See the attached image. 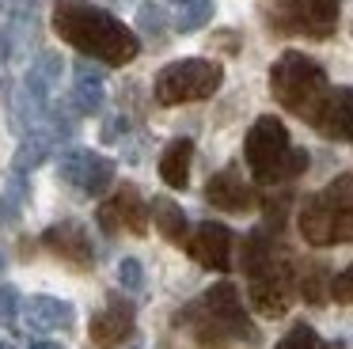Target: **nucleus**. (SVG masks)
<instances>
[{"label":"nucleus","instance_id":"f257e3e1","mask_svg":"<svg viewBox=\"0 0 353 349\" xmlns=\"http://www.w3.org/2000/svg\"><path fill=\"white\" fill-rule=\"evenodd\" d=\"M54 30L61 42L77 46L99 65H130L141 53L137 30L92 0H54Z\"/></svg>","mask_w":353,"mask_h":349},{"label":"nucleus","instance_id":"f03ea898","mask_svg":"<svg viewBox=\"0 0 353 349\" xmlns=\"http://www.w3.org/2000/svg\"><path fill=\"white\" fill-rule=\"evenodd\" d=\"M175 323L190 326L201 349H232V346H254L259 341V326L247 319L236 285H228V281L213 285L201 300H194L186 311H179Z\"/></svg>","mask_w":353,"mask_h":349},{"label":"nucleus","instance_id":"7ed1b4c3","mask_svg":"<svg viewBox=\"0 0 353 349\" xmlns=\"http://www.w3.org/2000/svg\"><path fill=\"white\" fill-rule=\"evenodd\" d=\"M243 156H247V167H251L254 182H262V186L289 182V179H296V174H304V167H307V152L292 148L289 129H285V121L274 118V114H262V118L247 129Z\"/></svg>","mask_w":353,"mask_h":349},{"label":"nucleus","instance_id":"20e7f679","mask_svg":"<svg viewBox=\"0 0 353 349\" xmlns=\"http://www.w3.org/2000/svg\"><path fill=\"white\" fill-rule=\"evenodd\" d=\"M300 235L312 247L353 243V174H338L334 182L300 205Z\"/></svg>","mask_w":353,"mask_h":349},{"label":"nucleus","instance_id":"39448f33","mask_svg":"<svg viewBox=\"0 0 353 349\" xmlns=\"http://www.w3.org/2000/svg\"><path fill=\"white\" fill-rule=\"evenodd\" d=\"M327 72L319 61H312L300 50H285L281 57L270 65V95L285 106L289 114L312 121V114L319 110V103L327 99Z\"/></svg>","mask_w":353,"mask_h":349},{"label":"nucleus","instance_id":"423d86ee","mask_svg":"<svg viewBox=\"0 0 353 349\" xmlns=\"http://www.w3.org/2000/svg\"><path fill=\"white\" fill-rule=\"evenodd\" d=\"M224 83V68L209 57H183L160 68L152 83V95L160 106H183V103H201Z\"/></svg>","mask_w":353,"mask_h":349},{"label":"nucleus","instance_id":"0eeeda50","mask_svg":"<svg viewBox=\"0 0 353 349\" xmlns=\"http://www.w3.org/2000/svg\"><path fill=\"white\" fill-rule=\"evenodd\" d=\"M300 288V277L292 270V258L285 247H277L266 262H259L254 270H247V296L251 308L266 319H281L292 303V292Z\"/></svg>","mask_w":353,"mask_h":349},{"label":"nucleus","instance_id":"6e6552de","mask_svg":"<svg viewBox=\"0 0 353 349\" xmlns=\"http://www.w3.org/2000/svg\"><path fill=\"white\" fill-rule=\"evenodd\" d=\"M338 4L342 0H274L270 23H274L277 34L330 38L338 27Z\"/></svg>","mask_w":353,"mask_h":349},{"label":"nucleus","instance_id":"1a4fd4ad","mask_svg":"<svg viewBox=\"0 0 353 349\" xmlns=\"http://www.w3.org/2000/svg\"><path fill=\"white\" fill-rule=\"evenodd\" d=\"M57 174H61L65 182H72V186H80L84 194L99 197L110 190V182H114V159L99 156V152L92 148H69L61 156V163H57Z\"/></svg>","mask_w":353,"mask_h":349},{"label":"nucleus","instance_id":"9d476101","mask_svg":"<svg viewBox=\"0 0 353 349\" xmlns=\"http://www.w3.org/2000/svg\"><path fill=\"white\" fill-rule=\"evenodd\" d=\"M42 247L50 255H57L61 262L77 266V270H92L95 266V247H92V235H88L84 224L77 220H61V224H50L42 232Z\"/></svg>","mask_w":353,"mask_h":349},{"label":"nucleus","instance_id":"9b49d317","mask_svg":"<svg viewBox=\"0 0 353 349\" xmlns=\"http://www.w3.org/2000/svg\"><path fill=\"white\" fill-rule=\"evenodd\" d=\"M148 217H152V209L141 201L137 186H130V182H125L110 201L99 205L103 232H122V228H125V232H133V235H145L148 232Z\"/></svg>","mask_w":353,"mask_h":349},{"label":"nucleus","instance_id":"f8f14e48","mask_svg":"<svg viewBox=\"0 0 353 349\" xmlns=\"http://www.w3.org/2000/svg\"><path fill=\"white\" fill-rule=\"evenodd\" d=\"M205 201L221 212H251L259 205V194L236 167H224L205 182Z\"/></svg>","mask_w":353,"mask_h":349},{"label":"nucleus","instance_id":"ddd939ff","mask_svg":"<svg viewBox=\"0 0 353 349\" xmlns=\"http://www.w3.org/2000/svg\"><path fill=\"white\" fill-rule=\"evenodd\" d=\"M186 250L194 255V262L205 266V270H216V273H228L232 270V232L224 224H205L194 228V235L186 239Z\"/></svg>","mask_w":353,"mask_h":349},{"label":"nucleus","instance_id":"4468645a","mask_svg":"<svg viewBox=\"0 0 353 349\" xmlns=\"http://www.w3.org/2000/svg\"><path fill=\"white\" fill-rule=\"evenodd\" d=\"M312 126L327 141H350L353 137V88H330L319 110L312 114Z\"/></svg>","mask_w":353,"mask_h":349},{"label":"nucleus","instance_id":"2eb2a0df","mask_svg":"<svg viewBox=\"0 0 353 349\" xmlns=\"http://www.w3.org/2000/svg\"><path fill=\"white\" fill-rule=\"evenodd\" d=\"M133 330H137V319H133V303L118 300V296H110V303L103 311H95L92 323H88V334H92L95 346L110 349V346H122L125 338H133Z\"/></svg>","mask_w":353,"mask_h":349},{"label":"nucleus","instance_id":"dca6fc26","mask_svg":"<svg viewBox=\"0 0 353 349\" xmlns=\"http://www.w3.org/2000/svg\"><path fill=\"white\" fill-rule=\"evenodd\" d=\"M23 315L34 330H69L77 311L69 300H57V296H31L23 303Z\"/></svg>","mask_w":353,"mask_h":349},{"label":"nucleus","instance_id":"f3484780","mask_svg":"<svg viewBox=\"0 0 353 349\" xmlns=\"http://www.w3.org/2000/svg\"><path fill=\"white\" fill-rule=\"evenodd\" d=\"M190 159H194V141L190 137H175L168 141V148L160 152V179L171 190H186L190 182Z\"/></svg>","mask_w":353,"mask_h":349},{"label":"nucleus","instance_id":"a211bd4d","mask_svg":"<svg viewBox=\"0 0 353 349\" xmlns=\"http://www.w3.org/2000/svg\"><path fill=\"white\" fill-rule=\"evenodd\" d=\"M152 224L160 228V235L168 243H175V247H186V239H190V224H186V212L183 205H175L171 197H152Z\"/></svg>","mask_w":353,"mask_h":349},{"label":"nucleus","instance_id":"6ab92c4d","mask_svg":"<svg viewBox=\"0 0 353 349\" xmlns=\"http://www.w3.org/2000/svg\"><path fill=\"white\" fill-rule=\"evenodd\" d=\"M50 148H54V137H50V133H42V129L27 133L23 141H19L16 156H12V171L27 174V171H34V167H42V163H46V156H50Z\"/></svg>","mask_w":353,"mask_h":349},{"label":"nucleus","instance_id":"aec40b11","mask_svg":"<svg viewBox=\"0 0 353 349\" xmlns=\"http://www.w3.org/2000/svg\"><path fill=\"white\" fill-rule=\"evenodd\" d=\"M209 19H213V0H183L179 12H175V30L194 34V30H201Z\"/></svg>","mask_w":353,"mask_h":349},{"label":"nucleus","instance_id":"412c9836","mask_svg":"<svg viewBox=\"0 0 353 349\" xmlns=\"http://www.w3.org/2000/svg\"><path fill=\"white\" fill-rule=\"evenodd\" d=\"M69 103L77 106L80 114H99L103 103H107V91H103V80H77L72 83Z\"/></svg>","mask_w":353,"mask_h":349},{"label":"nucleus","instance_id":"4be33fe9","mask_svg":"<svg viewBox=\"0 0 353 349\" xmlns=\"http://www.w3.org/2000/svg\"><path fill=\"white\" fill-rule=\"evenodd\" d=\"M330 281L334 277L327 273V266H319V262L307 266V270L300 273V296H304L307 303H323L330 296Z\"/></svg>","mask_w":353,"mask_h":349},{"label":"nucleus","instance_id":"5701e85b","mask_svg":"<svg viewBox=\"0 0 353 349\" xmlns=\"http://www.w3.org/2000/svg\"><path fill=\"white\" fill-rule=\"evenodd\" d=\"M137 27L145 30V34L152 38L156 46H163V38H168V15H163V8H160V4H141Z\"/></svg>","mask_w":353,"mask_h":349},{"label":"nucleus","instance_id":"b1692460","mask_svg":"<svg viewBox=\"0 0 353 349\" xmlns=\"http://www.w3.org/2000/svg\"><path fill=\"white\" fill-rule=\"evenodd\" d=\"M323 346H327V341H323L319 334L312 330V326H307V323H296L274 349H323Z\"/></svg>","mask_w":353,"mask_h":349},{"label":"nucleus","instance_id":"393cba45","mask_svg":"<svg viewBox=\"0 0 353 349\" xmlns=\"http://www.w3.org/2000/svg\"><path fill=\"white\" fill-rule=\"evenodd\" d=\"M118 285L130 288V292H141V288H145V266H141L137 258H122V262H118Z\"/></svg>","mask_w":353,"mask_h":349},{"label":"nucleus","instance_id":"a878e982","mask_svg":"<svg viewBox=\"0 0 353 349\" xmlns=\"http://www.w3.org/2000/svg\"><path fill=\"white\" fill-rule=\"evenodd\" d=\"M19 319V292L16 285H0V326H16Z\"/></svg>","mask_w":353,"mask_h":349},{"label":"nucleus","instance_id":"bb28decb","mask_svg":"<svg viewBox=\"0 0 353 349\" xmlns=\"http://www.w3.org/2000/svg\"><path fill=\"white\" fill-rule=\"evenodd\" d=\"M330 296H334V303H353V262L345 266L342 273H334V281H330Z\"/></svg>","mask_w":353,"mask_h":349},{"label":"nucleus","instance_id":"cd10ccee","mask_svg":"<svg viewBox=\"0 0 353 349\" xmlns=\"http://www.w3.org/2000/svg\"><path fill=\"white\" fill-rule=\"evenodd\" d=\"M4 197H8L12 205H23L27 201V186H23V174H19V171H12L8 186H4Z\"/></svg>","mask_w":353,"mask_h":349},{"label":"nucleus","instance_id":"c85d7f7f","mask_svg":"<svg viewBox=\"0 0 353 349\" xmlns=\"http://www.w3.org/2000/svg\"><path fill=\"white\" fill-rule=\"evenodd\" d=\"M77 80H103V68L92 65V57L77 61Z\"/></svg>","mask_w":353,"mask_h":349},{"label":"nucleus","instance_id":"c756f323","mask_svg":"<svg viewBox=\"0 0 353 349\" xmlns=\"http://www.w3.org/2000/svg\"><path fill=\"white\" fill-rule=\"evenodd\" d=\"M118 137H125V118H107V126H103V141H118Z\"/></svg>","mask_w":353,"mask_h":349},{"label":"nucleus","instance_id":"7c9ffc66","mask_svg":"<svg viewBox=\"0 0 353 349\" xmlns=\"http://www.w3.org/2000/svg\"><path fill=\"white\" fill-rule=\"evenodd\" d=\"M8 57V42H4V38H0V61Z\"/></svg>","mask_w":353,"mask_h":349},{"label":"nucleus","instance_id":"2f4dec72","mask_svg":"<svg viewBox=\"0 0 353 349\" xmlns=\"http://www.w3.org/2000/svg\"><path fill=\"white\" fill-rule=\"evenodd\" d=\"M27 349H50V341H31Z\"/></svg>","mask_w":353,"mask_h":349},{"label":"nucleus","instance_id":"473e14b6","mask_svg":"<svg viewBox=\"0 0 353 349\" xmlns=\"http://www.w3.org/2000/svg\"><path fill=\"white\" fill-rule=\"evenodd\" d=\"M323 349H345V346H342V341H327Z\"/></svg>","mask_w":353,"mask_h":349},{"label":"nucleus","instance_id":"72a5a7b5","mask_svg":"<svg viewBox=\"0 0 353 349\" xmlns=\"http://www.w3.org/2000/svg\"><path fill=\"white\" fill-rule=\"evenodd\" d=\"M0 273H4V250H0Z\"/></svg>","mask_w":353,"mask_h":349},{"label":"nucleus","instance_id":"f704fd0d","mask_svg":"<svg viewBox=\"0 0 353 349\" xmlns=\"http://www.w3.org/2000/svg\"><path fill=\"white\" fill-rule=\"evenodd\" d=\"M0 349H12V341H0Z\"/></svg>","mask_w":353,"mask_h":349},{"label":"nucleus","instance_id":"c9c22d12","mask_svg":"<svg viewBox=\"0 0 353 349\" xmlns=\"http://www.w3.org/2000/svg\"><path fill=\"white\" fill-rule=\"evenodd\" d=\"M50 349H65V346H57V341H50Z\"/></svg>","mask_w":353,"mask_h":349},{"label":"nucleus","instance_id":"e433bc0d","mask_svg":"<svg viewBox=\"0 0 353 349\" xmlns=\"http://www.w3.org/2000/svg\"><path fill=\"white\" fill-rule=\"evenodd\" d=\"M175 4H183V0H175Z\"/></svg>","mask_w":353,"mask_h":349}]
</instances>
